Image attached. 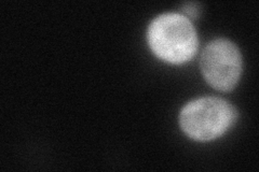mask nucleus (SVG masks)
Instances as JSON below:
<instances>
[{"label":"nucleus","instance_id":"f257e3e1","mask_svg":"<svg viewBox=\"0 0 259 172\" xmlns=\"http://www.w3.org/2000/svg\"><path fill=\"white\" fill-rule=\"evenodd\" d=\"M148 44L157 57L169 64L187 63L198 51L199 39L191 21L180 13H164L147 30Z\"/></svg>","mask_w":259,"mask_h":172},{"label":"nucleus","instance_id":"f03ea898","mask_svg":"<svg viewBox=\"0 0 259 172\" xmlns=\"http://www.w3.org/2000/svg\"><path fill=\"white\" fill-rule=\"evenodd\" d=\"M237 118V109L228 101L218 97H202L182 109L180 125L193 140L210 141L224 135Z\"/></svg>","mask_w":259,"mask_h":172},{"label":"nucleus","instance_id":"7ed1b4c3","mask_svg":"<svg viewBox=\"0 0 259 172\" xmlns=\"http://www.w3.org/2000/svg\"><path fill=\"white\" fill-rule=\"evenodd\" d=\"M243 67L239 47L232 41L215 39L204 47L200 68L207 83L217 91L229 92L236 87Z\"/></svg>","mask_w":259,"mask_h":172},{"label":"nucleus","instance_id":"20e7f679","mask_svg":"<svg viewBox=\"0 0 259 172\" xmlns=\"http://www.w3.org/2000/svg\"><path fill=\"white\" fill-rule=\"evenodd\" d=\"M183 11L186 13L188 18L192 20H197L201 14V5L199 3H186L183 5ZM186 16V18H187Z\"/></svg>","mask_w":259,"mask_h":172}]
</instances>
